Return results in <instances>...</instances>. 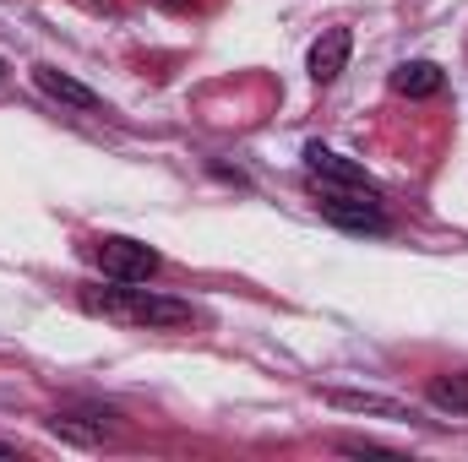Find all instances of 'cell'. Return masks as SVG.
I'll use <instances>...</instances> for the list:
<instances>
[{"mask_svg":"<svg viewBox=\"0 0 468 462\" xmlns=\"http://www.w3.org/2000/svg\"><path fill=\"white\" fill-rule=\"evenodd\" d=\"M82 310L88 316H104V321H120V327H147V332H175V327H191V305L175 299V294H158V289H142V283H88L77 289Z\"/></svg>","mask_w":468,"mask_h":462,"instance_id":"6da1fadb","label":"cell"},{"mask_svg":"<svg viewBox=\"0 0 468 462\" xmlns=\"http://www.w3.org/2000/svg\"><path fill=\"white\" fill-rule=\"evenodd\" d=\"M316 213L333 229H349V234H387L392 229V218H387V207H381L376 191H344V185L338 191H322Z\"/></svg>","mask_w":468,"mask_h":462,"instance_id":"7a4b0ae2","label":"cell"},{"mask_svg":"<svg viewBox=\"0 0 468 462\" xmlns=\"http://www.w3.org/2000/svg\"><path fill=\"white\" fill-rule=\"evenodd\" d=\"M93 261H99L104 278H115V283H147V278L164 267V256H158L153 245L125 239V234H104V239H93Z\"/></svg>","mask_w":468,"mask_h":462,"instance_id":"3957f363","label":"cell"},{"mask_svg":"<svg viewBox=\"0 0 468 462\" xmlns=\"http://www.w3.org/2000/svg\"><path fill=\"white\" fill-rule=\"evenodd\" d=\"M305 169H311L316 180H327V185H344V191H376V180H370L354 158L322 147V142H305ZM376 196H381V191H376Z\"/></svg>","mask_w":468,"mask_h":462,"instance_id":"277c9868","label":"cell"},{"mask_svg":"<svg viewBox=\"0 0 468 462\" xmlns=\"http://www.w3.org/2000/svg\"><path fill=\"white\" fill-rule=\"evenodd\" d=\"M349 49H354V33H349V27H327V33L311 44V55H305V71H311V82H316V88L338 82V71L349 66Z\"/></svg>","mask_w":468,"mask_h":462,"instance_id":"5b68a950","label":"cell"},{"mask_svg":"<svg viewBox=\"0 0 468 462\" xmlns=\"http://www.w3.org/2000/svg\"><path fill=\"white\" fill-rule=\"evenodd\" d=\"M441 88H447V71L436 60H403L392 71V93L398 99H436Z\"/></svg>","mask_w":468,"mask_h":462,"instance_id":"8992f818","label":"cell"},{"mask_svg":"<svg viewBox=\"0 0 468 462\" xmlns=\"http://www.w3.org/2000/svg\"><path fill=\"white\" fill-rule=\"evenodd\" d=\"M33 82H38V93H49L55 104H71V110H99V104H104L93 88H82L77 77H66V71H55V66H33Z\"/></svg>","mask_w":468,"mask_h":462,"instance_id":"52a82bcc","label":"cell"},{"mask_svg":"<svg viewBox=\"0 0 468 462\" xmlns=\"http://www.w3.org/2000/svg\"><path fill=\"white\" fill-rule=\"evenodd\" d=\"M333 408H349V414H381V419H414V408L392 403V397H370V392H327Z\"/></svg>","mask_w":468,"mask_h":462,"instance_id":"ba28073f","label":"cell"},{"mask_svg":"<svg viewBox=\"0 0 468 462\" xmlns=\"http://www.w3.org/2000/svg\"><path fill=\"white\" fill-rule=\"evenodd\" d=\"M49 436H60V441H71V446H104L110 441V430L93 419V425H82L77 414H55L49 419Z\"/></svg>","mask_w":468,"mask_h":462,"instance_id":"9c48e42d","label":"cell"},{"mask_svg":"<svg viewBox=\"0 0 468 462\" xmlns=\"http://www.w3.org/2000/svg\"><path fill=\"white\" fill-rule=\"evenodd\" d=\"M431 403H436V408H452V414H468V375H441V381H431Z\"/></svg>","mask_w":468,"mask_h":462,"instance_id":"30bf717a","label":"cell"},{"mask_svg":"<svg viewBox=\"0 0 468 462\" xmlns=\"http://www.w3.org/2000/svg\"><path fill=\"white\" fill-rule=\"evenodd\" d=\"M0 457H16V441H0Z\"/></svg>","mask_w":468,"mask_h":462,"instance_id":"8fae6325","label":"cell"},{"mask_svg":"<svg viewBox=\"0 0 468 462\" xmlns=\"http://www.w3.org/2000/svg\"><path fill=\"white\" fill-rule=\"evenodd\" d=\"M164 5H175V11H186V5H191V0H164Z\"/></svg>","mask_w":468,"mask_h":462,"instance_id":"7c38bea8","label":"cell"},{"mask_svg":"<svg viewBox=\"0 0 468 462\" xmlns=\"http://www.w3.org/2000/svg\"><path fill=\"white\" fill-rule=\"evenodd\" d=\"M93 5H104V11H110V5H115V0H93Z\"/></svg>","mask_w":468,"mask_h":462,"instance_id":"4fadbf2b","label":"cell"},{"mask_svg":"<svg viewBox=\"0 0 468 462\" xmlns=\"http://www.w3.org/2000/svg\"><path fill=\"white\" fill-rule=\"evenodd\" d=\"M0 77H5V60H0Z\"/></svg>","mask_w":468,"mask_h":462,"instance_id":"5bb4252c","label":"cell"}]
</instances>
